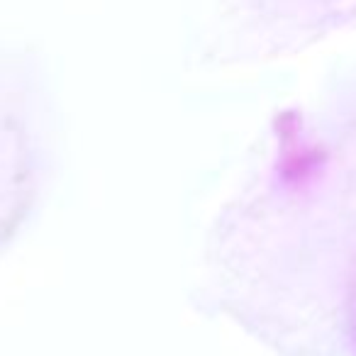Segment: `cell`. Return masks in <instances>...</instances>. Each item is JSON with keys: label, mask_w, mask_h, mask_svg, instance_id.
I'll use <instances>...</instances> for the list:
<instances>
[{"label": "cell", "mask_w": 356, "mask_h": 356, "mask_svg": "<svg viewBox=\"0 0 356 356\" xmlns=\"http://www.w3.org/2000/svg\"><path fill=\"white\" fill-rule=\"evenodd\" d=\"M354 302H356V300H354ZM354 325H356V315H354Z\"/></svg>", "instance_id": "1"}]
</instances>
